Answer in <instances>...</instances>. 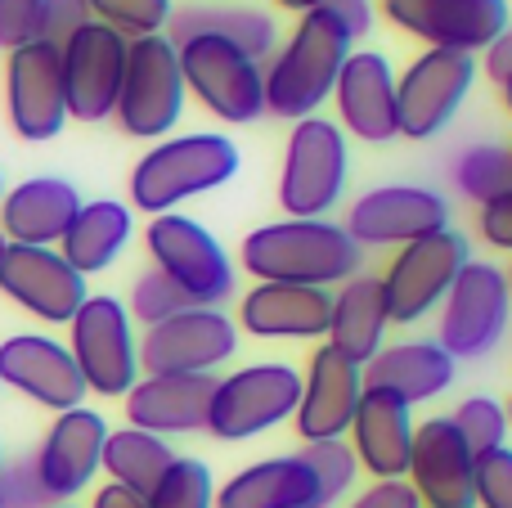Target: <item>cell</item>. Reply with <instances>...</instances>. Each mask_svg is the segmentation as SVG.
<instances>
[{
	"label": "cell",
	"mask_w": 512,
	"mask_h": 508,
	"mask_svg": "<svg viewBox=\"0 0 512 508\" xmlns=\"http://www.w3.org/2000/svg\"><path fill=\"white\" fill-rule=\"evenodd\" d=\"M364 248L337 221H270L256 225L239 248V266L256 284L333 288L360 275Z\"/></svg>",
	"instance_id": "6da1fadb"
},
{
	"label": "cell",
	"mask_w": 512,
	"mask_h": 508,
	"mask_svg": "<svg viewBox=\"0 0 512 508\" xmlns=\"http://www.w3.org/2000/svg\"><path fill=\"white\" fill-rule=\"evenodd\" d=\"M346 54H351V36L328 9H310L297 18L288 41L270 54L265 77V113L283 117V122H306L333 99L337 72H342Z\"/></svg>",
	"instance_id": "7a4b0ae2"
},
{
	"label": "cell",
	"mask_w": 512,
	"mask_h": 508,
	"mask_svg": "<svg viewBox=\"0 0 512 508\" xmlns=\"http://www.w3.org/2000/svg\"><path fill=\"white\" fill-rule=\"evenodd\" d=\"M234 176H239V144L230 135L198 131L158 140L131 171V207L149 216L176 212L185 198L221 189Z\"/></svg>",
	"instance_id": "3957f363"
},
{
	"label": "cell",
	"mask_w": 512,
	"mask_h": 508,
	"mask_svg": "<svg viewBox=\"0 0 512 508\" xmlns=\"http://www.w3.org/2000/svg\"><path fill=\"white\" fill-rule=\"evenodd\" d=\"M351 153L337 122L306 117L292 122V135L283 144V171H279V207L292 221H324L346 189Z\"/></svg>",
	"instance_id": "277c9868"
},
{
	"label": "cell",
	"mask_w": 512,
	"mask_h": 508,
	"mask_svg": "<svg viewBox=\"0 0 512 508\" xmlns=\"http://www.w3.org/2000/svg\"><path fill=\"white\" fill-rule=\"evenodd\" d=\"M185 113V77L180 54L167 41V32L140 36L126 45V77L117 95V126L135 140H167V131Z\"/></svg>",
	"instance_id": "5b68a950"
},
{
	"label": "cell",
	"mask_w": 512,
	"mask_h": 508,
	"mask_svg": "<svg viewBox=\"0 0 512 508\" xmlns=\"http://www.w3.org/2000/svg\"><path fill=\"white\" fill-rule=\"evenodd\" d=\"M68 329V351L81 369L86 392L126 396L140 383V338H135V320L126 315V302L108 293L86 297L81 311L68 320Z\"/></svg>",
	"instance_id": "8992f818"
},
{
	"label": "cell",
	"mask_w": 512,
	"mask_h": 508,
	"mask_svg": "<svg viewBox=\"0 0 512 508\" xmlns=\"http://www.w3.org/2000/svg\"><path fill=\"white\" fill-rule=\"evenodd\" d=\"M472 261V248L459 230H436L427 239H414L405 248H396V257L382 270V302H387L391 324H418L445 302L450 284L459 279V270Z\"/></svg>",
	"instance_id": "52a82bcc"
},
{
	"label": "cell",
	"mask_w": 512,
	"mask_h": 508,
	"mask_svg": "<svg viewBox=\"0 0 512 508\" xmlns=\"http://www.w3.org/2000/svg\"><path fill=\"white\" fill-rule=\"evenodd\" d=\"M144 248H149L153 266L180 288L194 306H221L234 293V261L221 248L207 225L194 216L162 212L144 230Z\"/></svg>",
	"instance_id": "ba28073f"
},
{
	"label": "cell",
	"mask_w": 512,
	"mask_h": 508,
	"mask_svg": "<svg viewBox=\"0 0 512 508\" xmlns=\"http://www.w3.org/2000/svg\"><path fill=\"white\" fill-rule=\"evenodd\" d=\"M301 401V374L283 360L248 365L230 378H216L212 410H207V432L216 441H252L261 432L279 428L297 414Z\"/></svg>",
	"instance_id": "9c48e42d"
},
{
	"label": "cell",
	"mask_w": 512,
	"mask_h": 508,
	"mask_svg": "<svg viewBox=\"0 0 512 508\" xmlns=\"http://www.w3.org/2000/svg\"><path fill=\"white\" fill-rule=\"evenodd\" d=\"M508 320H512V293L504 270L490 266V261H468L441 302L436 342L454 360H481L504 342Z\"/></svg>",
	"instance_id": "30bf717a"
},
{
	"label": "cell",
	"mask_w": 512,
	"mask_h": 508,
	"mask_svg": "<svg viewBox=\"0 0 512 508\" xmlns=\"http://www.w3.org/2000/svg\"><path fill=\"white\" fill-rule=\"evenodd\" d=\"M180 54V77L185 90H194L198 104L216 113L221 122L248 126L265 117V77L261 63H252L243 50L216 36H194V41L176 45Z\"/></svg>",
	"instance_id": "8fae6325"
},
{
	"label": "cell",
	"mask_w": 512,
	"mask_h": 508,
	"mask_svg": "<svg viewBox=\"0 0 512 508\" xmlns=\"http://www.w3.org/2000/svg\"><path fill=\"white\" fill-rule=\"evenodd\" d=\"M472 86H477V54L423 50L396 77L400 135H409V140H436L454 122V113L463 108Z\"/></svg>",
	"instance_id": "7c38bea8"
},
{
	"label": "cell",
	"mask_w": 512,
	"mask_h": 508,
	"mask_svg": "<svg viewBox=\"0 0 512 508\" xmlns=\"http://www.w3.org/2000/svg\"><path fill=\"white\" fill-rule=\"evenodd\" d=\"M126 36L113 27L95 23L68 36L59 45V72H63V104L72 122H108L122 95L126 77Z\"/></svg>",
	"instance_id": "4fadbf2b"
},
{
	"label": "cell",
	"mask_w": 512,
	"mask_h": 508,
	"mask_svg": "<svg viewBox=\"0 0 512 508\" xmlns=\"http://www.w3.org/2000/svg\"><path fill=\"white\" fill-rule=\"evenodd\" d=\"M239 351V324L221 306H189L144 329L140 374H216Z\"/></svg>",
	"instance_id": "5bb4252c"
},
{
	"label": "cell",
	"mask_w": 512,
	"mask_h": 508,
	"mask_svg": "<svg viewBox=\"0 0 512 508\" xmlns=\"http://www.w3.org/2000/svg\"><path fill=\"white\" fill-rule=\"evenodd\" d=\"M445 225H450L445 194L427 185H378L355 198L342 230L360 248H405V243L427 239Z\"/></svg>",
	"instance_id": "9a60e30c"
},
{
	"label": "cell",
	"mask_w": 512,
	"mask_h": 508,
	"mask_svg": "<svg viewBox=\"0 0 512 508\" xmlns=\"http://www.w3.org/2000/svg\"><path fill=\"white\" fill-rule=\"evenodd\" d=\"M5 108L18 140L45 144L68 126V104H63V72H59V45L32 41L9 50L5 59Z\"/></svg>",
	"instance_id": "2e32d148"
},
{
	"label": "cell",
	"mask_w": 512,
	"mask_h": 508,
	"mask_svg": "<svg viewBox=\"0 0 512 508\" xmlns=\"http://www.w3.org/2000/svg\"><path fill=\"white\" fill-rule=\"evenodd\" d=\"M382 18L432 50H490L508 27V0H378Z\"/></svg>",
	"instance_id": "e0dca14e"
},
{
	"label": "cell",
	"mask_w": 512,
	"mask_h": 508,
	"mask_svg": "<svg viewBox=\"0 0 512 508\" xmlns=\"http://www.w3.org/2000/svg\"><path fill=\"white\" fill-rule=\"evenodd\" d=\"M0 293L18 311L36 315L41 324H68L90 297L86 279L59 257V248H27L5 243L0 252Z\"/></svg>",
	"instance_id": "ac0fdd59"
},
{
	"label": "cell",
	"mask_w": 512,
	"mask_h": 508,
	"mask_svg": "<svg viewBox=\"0 0 512 508\" xmlns=\"http://www.w3.org/2000/svg\"><path fill=\"white\" fill-rule=\"evenodd\" d=\"M409 486L423 508H477V455L450 414L423 419L409 446Z\"/></svg>",
	"instance_id": "d6986e66"
},
{
	"label": "cell",
	"mask_w": 512,
	"mask_h": 508,
	"mask_svg": "<svg viewBox=\"0 0 512 508\" xmlns=\"http://www.w3.org/2000/svg\"><path fill=\"white\" fill-rule=\"evenodd\" d=\"M104 437L108 423L99 410H63L54 414L50 432L41 437V446L32 450L36 473H41V486L50 491L54 504H68L95 482L99 459H104Z\"/></svg>",
	"instance_id": "ffe728a7"
},
{
	"label": "cell",
	"mask_w": 512,
	"mask_h": 508,
	"mask_svg": "<svg viewBox=\"0 0 512 508\" xmlns=\"http://www.w3.org/2000/svg\"><path fill=\"white\" fill-rule=\"evenodd\" d=\"M0 383L54 414L77 410L86 401V383L72 351L45 333H14L0 342Z\"/></svg>",
	"instance_id": "44dd1931"
},
{
	"label": "cell",
	"mask_w": 512,
	"mask_h": 508,
	"mask_svg": "<svg viewBox=\"0 0 512 508\" xmlns=\"http://www.w3.org/2000/svg\"><path fill=\"white\" fill-rule=\"evenodd\" d=\"M337 122L364 144H391L400 135V108H396V72L387 54L378 50H351L337 72Z\"/></svg>",
	"instance_id": "7402d4cb"
},
{
	"label": "cell",
	"mask_w": 512,
	"mask_h": 508,
	"mask_svg": "<svg viewBox=\"0 0 512 508\" xmlns=\"http://www.w3.org/2000/svg\"><path fill=\"white\" fill-rule=\"evenodd\" d=\"M216 374H140V383L122 396L126 423L153 437H185V432H207V410H212Z\"/></svg>",
	"instance_id": "603a6c76"
},
{
	"label": "cell",
	"mask_w": 512,
	"mask_h": 508,
	"mask_svg": "<svg viewBox=\"0 0 512 508\" xmlns=\"http://www.w3.org/2000/svg\"><path fill=\"white\" fill-rule=\"evenodd\" d=\"M360 396H364V369L351 365L346 356H337L328 342L315 347V356H310V365H306V378H301L297 414H292L301 441L346 437Z\"/></svg>",
	"instance_id": "cb8c5ba5"
},
{
	"label": "cell",
	"mask_w": 512,
	"mask_h": 508,
	"mask_svg": "<svg viewBox=\"0 0 512 508\" xmlns=\"http://www.w3.org/2000/svg\"><path fill=\"white\" fill-rule=\"evenodd\" d=\"M346 432H351L346 446H351L360 473H369L373 482H405L409 446H414V410L405 401H396L391 392L364 387Z\"/></svg>",
	"instance_id": "d4e9b609"
},
{
	"label": "cell",
	"mask_w": 512,
	"mask_h": 508,
	"mask_svg": "<svg viewBox=\"0 0 512 508\" xmlns=\"http://www.w3.org/2000/svg\"><path fill=\"white\" fill-rule=\"evenodd\" d=\"M328 311H333V293L328 288L256 284L239 302V329L252 333V338L310 342L328 333Z\"/></svg>",
	"instance_id": "484cf974"
},
{
	"label": "cell",
	"mask_w": 512,
	"mask_h": 508,
	"mask_svg": "<svg viewBox=\"0 0 512 508\" xmlns=\"http://www.w3.org/2000/svg\"><path fill=\"white\" fill-rule=\"evenodd\" d=\"M81 212V194L63 176H32L23 185L5 189L0 198V234L5 243L27 248H59L72 216Z\"/></svg>",
	"instance_id": "4316f807"
},
{
	"label": "cell",
	"mask_w": 512,
	"mask_h": 508,
	"mask_svg": "<svg viewBox=\"0 0 512 508\" xmlns=\"http://www.w3.org/2000/svg\"><path fill=\"white\" fill-rule=\"evenodd\" d=\"M450 383H454V356L441 342H391L364 365V387L391 392L409 410L450 392Z\"/></svg>",
	"instance_id": "83f0119b"
},
{
	"label": "cell",
	"mask_w": 512,
	"mask_h": 508,
	"mask_svg": "<svg viewBox=\"0 0 512 508\" xmlns=\"http://www.w3.org/2000/svg\"><path fill=\"white\" fill-rule=\"evenodd\" d=\"M387 302H382L378 275H355L333 293V311H328V347L346 356L351 365H369L382 347H387Z\"/></svg>",
	"instance_id": "f1b7e54d"
},
{
	"label": "cell",
	"mask_w": 512,
	"mask_h": 508,
	"mask_svg": "<svg viewBox=\"0 0 512 508\" xmlns=\"http://www.w3.org/2000/svg\"><path fill=\"white\" fill-rule=\"evenodd\" d=\"M194 36H216V41H230L234 50H243L252 63H265L279 50V23L274 14L252 5H185L171 9L167 23V41L185 45Z\"/></svg>",
	"instance_id": "f546056e"
},
{
	"label": "cell",
	"mask_w": 512,
	"mask_h": 508,
	"mask_svg": "<svg viewBox=\"0 0 512 508\" xmlns=\"http://www.w3.org/2000/svg\"><path fill=\"white\" fill-rule=\"evenodd\" d=\"M212 508H319L315 477L301 455H274L234 473Z\"/></svg>",
	"instance_id": "4dcf8cb0"
},
{
	"label": "cell",
	"mask_w": 512,
	"mask_h": 508,
	"mask_svg": "<svg viewBox=\"0 0 512 508\" xmlns=\"http://www.w3.org/2000/svg\"><path fill=\"white\" fill-rule=\"evenodd\" d=\"M131 234H135L131 207L117 203V198H95V203H81V212L72 216L68 234L59 239V257L81 279L99 275V270H108L126 252Z\"/></svg>",
	"instance_id": "1f68e13d"
},
{
	"label": "cell",
	"mask_w": 512,
	"mask_h": 508,
	"mask_svg": "<svg viewBox=\"0 0 512 508\" xmlns=\"http://www.w3.org/2000/svg\"><path fill=\"white\" fill-rule=\"evenodd\" d=\"M176 464V450L167 446L162 437L153 432H140V428H117L104 437V459H99V473H108V482L126 486V491L144 495L149 500L153 486L162 482V473Z\"/></svg>",
	"instance_id": "d6a6232c"
},
{
	"label": "cell",
	"mask_w": 512,
	"mask_h": 508,
	"mask_svg": "<svg viewBox=\"0 0 512 508\" xmlns=\"http://www.w3.org/2000/svg\"><path fill=\"white\" fill-rule=\"evenodd\" d=\"M450 180L463 198L490 203L504 189H512V149H504V144H468L450 162Z\"/></svg>",
	"instance_id": "836d02e7"
},
{
	"label": "cell",
	"mask_w": 512,
	"mask_h": 508,
	"mask_svg": "<svg viewBox=\"0 0 512 508\" xmlns=\"http://www.w3.org/2000/svg\"><path fill=\"white\" fill-rule=\"evenodd\" d=\"M297 455L306 459L310 477H315L319 508L342 504L346 495L355 491V477H360V464H355V455H351V446H346V437H337V441H301Z\"/></svg>",
	"instance_id": "e575fe53"
},
{
	"label": "cell",
	"mask_w": 512,
	"mask_h": 508,
	"mask_svg": "<svg viewBox=\"0 0 512 508\" xmlns=\"http://www.w3.org/2000/svg\"><path fill=\"white\" fill-rule=\"evenodd\" d=\"M216 504V482L212 468L203 459H180L162 473V482L153 486V495L144 500V508H212Z\"/></svg>",
	"instance_id": "d590c367"
},
{
	"label": "cell",
	"mask_w": 512,
	"mask_h": 508,
	"mask_svg": "<svg viewBox=\"0 0 512 508\" xmlns=\"http://www.w3.org/2000/svg\"><path fill=\"white\" fill-rule=\"evenodd\" d=\"M86 9L95 23L122 32L126 41L158 36L171 23V0H86Z\"/></svg>",
	"instance_id": "8d00e7d4"
},
{
	"label": "cell",
	"mask_w": 512,
	"mask_h": 508,
	"mask_svg": "<svg viewBox=\"0 0 512 508\" xmlns=\"http://www.w3.org/2000/svg\"><path fill=\"white\" fill-rule=\"evenodd\" d=\"M450 423L459 428V437L468 441L472 455H490V450L508 446V410L495 396H468V401L450 414Z\"/></svg>",
	"instance_id": "74e56055"
},
{
	"label": "cell",
	"mask_w": 512,
	"mask_h": 508,
	"mask_svg": "<svg viewBox=\"0 0 512 508\" xmlns=\"http://www.w3.org/2000/svg\"><path fill=\"white\" fill-rule=\"evenodd\" d=\"M189 297L180 293L176 284H171L167 275H162L158 266H149L140 279L131 284V302H126V315L131 320H140L144 329H153V324H162V320H171V315H180V311H189Z\"/></svg>",
	"instance_id": "f35d334b"
},
{
	"label": "cell",
	"mask_w": 512,
	"mask_h": 508,
	"mask_svg": "<svg viewBox=\"0 0 512 508\" xmlns=\"http://www.w3.org/2000/svg\"><path fill=\"white\" fill-rule=\"evenodd\" d=\"M0 508H54L32 455H18L9 464H0Z\"/></svg>",
	"instance_id": "ab89813d"
},
{
	"label": "cell",
	"mask_w": 512,
	"mask_h": 508,
	"mask_svg": "<svg viewBox=\"0 0 512 508\" xmlns=\"http://www.w3.org/2000/svg\"><path fill=\"white\" fill-rule=\"evenodd\" d=\"M477 508H512V450L477 455Z\"/></svg>",
	"instance_id": "60d3db41"
},
{
	"label": "cell",
	"mask_w": 512,
	"mask_h": 508,
	"mask_svg": "<svg viewBox=\"0 0 512 508\" xmlns=\"http://www.w3.org/2000/svg\"><path fill=\"white\" fill-rule=\"evenodd\" d=\"M45 0H0V50L41 41Z\"/></svg>",
	"instance_id": "b9f144b4"
},
{
	"label": "cell",
	"mask_w": 512,
	"mask_h": 508,
	"mask_svg": "<svg viewBox=\"0 0 512 508\" xmlns=\"http://www.w3.org/2000/svg\"><path fill=\"white\" fill-rule=\"evenodd\" d=\"M90 23L86 0H45V23H41V41L63 45L77 27Z\"/></svg>",
	"instance_id": "7bdbcfd3"
},
{
	"label": "cell",
	"mask_w": 512,
	"mask_h": 508,
	"mask_svg": "<svg viewBox=\"0 0 512 508\" xmlns=\"http://www.w3.org/2000/svg\"><path fill=\"white\" fill-rule=\"evenodd\" d=\"M477 230H481V239H486L490 248L512 252V189H504V194L490 198V203H481Z\"/></svg>",
	"instance_id": "ee69618b"
},
{
	"label": "cell",
	"mask_w": 512,
	"mask_h": 508,
	"mask_svg": "<svg viewBox=\"0 0 512 508\" xmlns=\"http://www.w3.org/2000/svg\"><path fill=\"white\" fill-rule=\"evenodd\" d=\"M351 508H423L409 482H373L369 491H360Z\"/></svg>",
	"instance_id": "f6af8a7d"
},
{
	"label": "cell",
	"mask_w": 512,
	"mask_h": 508,
	"mask_svg": "<svg viewBox=\"0 0 512 508\" xmlns=\"http://www.w3.org/2000/svg\"><path fill=\"white\" fill-rule=\"evenodd\" d=\"M324 9L346 27V36H364L373 27V0H324Z\"/></svg>",
	"instance_id": "bcb514c9"
},
{
	"label": "cell",
	"mask_w": 512,
	"mask_h": 508,
	"mask_svg": "<svg viewBox=\"0 0 512 508\" xmlns=\"http://www.w3.org/2000/svg\"><path fill=\"white\" fill-rule=\"evenodd\" d=\"M486 77L495 81V86H508L512 81V18L486 50Z\"/></svg>",
	"instance_id": "7dc6e473"
},
{
	"label": "cell",
	"mask_w": 512,
	"mask_h": 508,
	"mask_svg": "<svg viewBox=\"0 0 512 508\" xmlns=\"http://www.w3.org/2000/svg\"><path fill=\"white\" fill-rule=\"evenodd\" d=\"M90 508H144V495H135V491H126V486L108 482V486H99V491H95Z\"/></svg>",
	"instance_id": "c3c4849f"
},
{
	"label": "cell",
	"mask_w": 512,
	"mask_h": 508,
	"mask_svg": "<svg viewBox=\"0 0 512 508\" xmlns=\"http://www.w3.org/2000/svg\"><path fill=\"white\" fill-rule=\"evenodd\" d=\"M274 5L288 14H310V9H324V0H274Z\"/></svg>",
	"instance_id": "681fc988"
},
{
	"label": "cell",
	"mask_w": 512,
	"mask_h": 508,
	"mask_svg": "<svg viewBox=\"0 0 512 508\" xmlns=\"http://www.w3.org/2000/svg\"><path fill=\"white\" fill-rule=\"evenodd\" d=\"M504 104H508V113H512V81L504 86Z\"/></svg>",
	"instance_id": "f907efd6"
},
{
	"label": "cell",
	"mask_w": 512,
	"mask_h": 508,
	"mask_svg": "<svg viewBox=\"0 0 512 508\" xmlns=\"http://www.w3.org/2000/svg\"><path fill=\"white\" fill-rule=\"evenodd\" d=\"M504 279H508V293H512V266H508V270H504Z\"/></svg>",
	"instance_id": "816d5d0a"
},
{
	"label": "cell",
	"mask_w": 512,
	"mask_h": 508,
	"mask_svg": "<svg viewBox=\"0 0 512 508\" xmlns=\"http://www.w3.org/2000/svg\"><path fill=\"white\" fill-rule=\"evenodd\" d=\"M504 410H508V428H512V401H508V405H504Z\"/></svg>",
	"instance_id": "f5cc1de1"
},
{
	"label": "cell",
	"mask_w": 512,
	"mask_h": 508,
	"mask_svg": "<svg viewBox=\"0 0 512 508\" xmlns=\"http://www.w3.org/2000/svg\"><path fill=\"white\" fill-rule=\"evenodd\" d=\"M0 198H5V176H0Z\"/></svg>",
	"instance_id": "db71d44e"
},
{
	"label": "cell",
	"mask_w": 512,
	"mask_h": 508,
	"mask_svg": "<svg viewBox=\"0 0 512 508\" xmlns=\"http://www.w3.org/2000/svg\"><path fill=\"white\" fill-rule=\"evenodd\" d=\"M54 508H77V504H54Z\"/></svg>",
	"instance_id": "11a10c76"
},
{
	"label": "cell",
	"mask_w": 512,
	"mask_h": 508,
	"mask_svg": "<svg viewBox=\"0 0 512 508\" xmlns=\"http://www.w3.org/2000/svg\"><path fill=\"white\" fill-rule=\"evenodd\" d=\"M0 252H5V234H0Z\"/></svg>",
	"instance_id": "9f6ffc18"
},
{
	"label": "cell",
	"mask_w": 512,
	"mask_h": 508,
	"mask_svg": "<svg viewBox=\"0 0 512 508\" xmlns=\"http://www.w3.org/2000/svg\"><path fill=\"white\" fill-rule=\"evenodd\" d=\"M0 464H5V459H0Z\"/></svg>",
	"instance_id": "6f0895ef"
}]
</instances>
